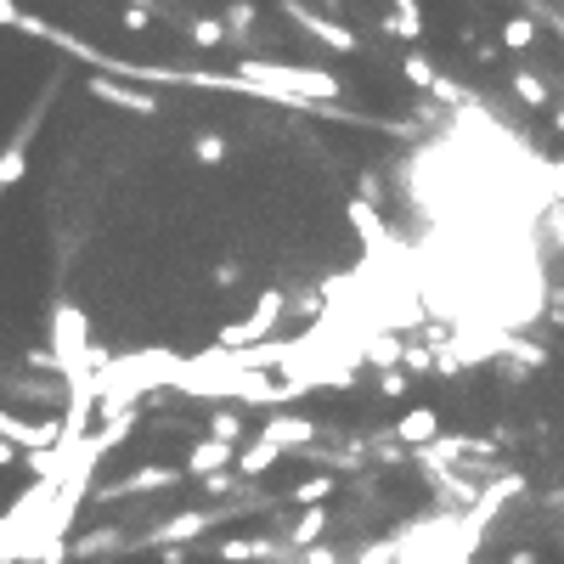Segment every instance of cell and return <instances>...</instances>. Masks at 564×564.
Segmentation results:
<instances>
[]
</instances>
